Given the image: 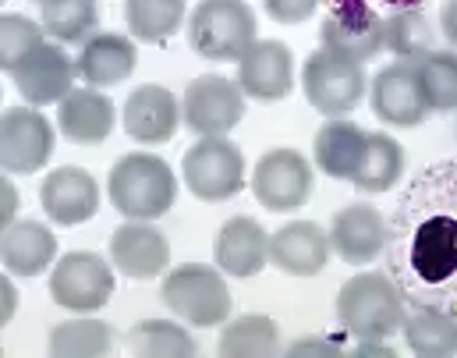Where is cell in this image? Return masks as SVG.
I'll list each match as a JSON object with an SVG mask.
<instances>
[{"instance_id":"30","label":"cell","mask_w":457,"mask_h":358,"mask_svg":"<svg viewBox=\"0 0 457 358\" xmlns=\"http://www.w3.org/2000/svg\"><path fill=\"white\" fill-rule=\"evenodd\" d=\"M433 43H436V29L426 11L408 7V11H394L390 18H383V50L397 54L401 61L426 57Z\"/></svg>"},{"instance_id":"28","label":"cell","mask_w":457,"mask_h":358,"mask_svg":"<svg viewBox=\"0 0 457 358\" xmlns=\"http://www.w3.org/2000/svg\"><path fill=\"white\" fill-rule=\"evenodd\" d=\"M114 348V330L96 320V316H75V320H64L50 330V355H64V358H100L111 355Z\"/></svg>"},{"instance_id":"27","label":"cell","mask_w":457,"mask_h":358,"mask_svg":"<svg viewBox=\"0 0 457 358\" xmlns=\"http://www.w3.org/2000/svg\"><path fill=\"white\" fill-rule=\"evenodd\" d=\"M404 174V149L401 142H394L386 131H369V142H365V153H361V163L351 178V185L365 196H379V192H390Z\"/></svg>"},{"instance_id":"22","label":"cell","mask_w":457,"mask_h":358,"mask_svg":"<svg viewBox=\"0 0 457 358\" xmlns=\"http://www.w3.org/2000/svg\"><path fill=\"white\" fill-rule=\"evenodd\" d=\"M213 255L230 277H255L270 262V235L252 217H230L213 241Z\"/></svg>"},{"instance_id":"25","label":"cell","mask_w":457,"mask_h":358,"mask_svg":"<svg viewBox=\"0 0 457 358\" xmlns=\"http://www.w3.org/2000/svg\"><path fill=\"white\" fill-rule=\"evenodd\" d=\"M0 252H4L7 273H14V277H36V273H43L57 259V238L39 221H14L11 228H4Z\"/></svg>"},{"instance_id":"39","label":"cell","mask_w":457,"mask_h":358,"mask_svg":"<svg viewBox=\"0 0 457 358\" xmlns=\"http://www.w3.org/2000/svg\"><path fill=\"white\" fill-rule=\"evenodd\" d=\"M440 29H444L447 43L457 46V0H447V4H444V11H440Z\"/></svg>"},{"instance_id":"36","label":"cell","mask_w":457,"mask_h":358,"mask_svg":"<svg viewBox=\"0 0 457 358\" xmlns=\"http://www.w3.org/2000/svg\"><path fill=\"white\" fill-rule=\"evenodd\" d=\"M320 4L323 0H262L266 14L273 21H280V25H302V21H309L320 11Z\"/></svg>"},{"instance_id":"41","label":"cell","mask_w":457,"mask_h":358,"mask_svg":"<svg viewBox=\"0 0 457 358\" xmlns=\"http://www.w3.org/2000/svg\"><path fill=\"white\" fill-rule=\"evenodd\" d=\"M351 355H358V358H365V355H383V358H390L394 352L390 348H383V345H376V341H365L361 348H354Z\"/></svg>"},{"instance_id":"9","label":"cell","mask_w":457,"mask_h":358,"mask_svg":"<svg viewBox=\"0 0 457 358\" xmlns=\"http://www.w3.org/2000/svg\"><path fill=\"white\" fill-rule=\"evenodd\" d=\"M312 181H316L312 163L298 149H270L255 163L252 196L270 213H291V210H302L309 203Z\"/></svg>"},{"instance_id":"18","label":"cell","mask_w":457,"mask_h":358,"mask_svg":"<svg viewBox=\"0 0 457 358\" xmlns=\"http://www.w3.org/2000/svg\"><path fill=\"white\" fill-rule=\"evenodd\" d=\"M111 262L131 280H153L170 266V241L149 221H124L111 235Z\"/></svg>"},{"instance_id":"1","label":"cell","mask_w":457,"mask_h":358,"mask_svg":"<svg viewBox=\"0 0 457 358\" xmlns=\"http://www.w3.org/2000/svg\"><path fill=\"white\" fill-rule=\"evenodd\" d=\"M426 188L429 196H422L419 181L411 185L408 199L397 206V241H386L411 298L457 280V171L433 167Z\"/></svg>"},{"instance_id":"32","label":"cell","mask_w":457,"mask_h":358,"mask_svg":"<svg viewBox=\"0 0 457 358\" xmlns=\"http://www.w3.org/2000/svg\"><path fill=\"white\" fill-rule=\"evenodd\" d=\"M128 348L131 355L149 358H192L195 355V341L185 327H178L174 320H142L131 327L128 334Z\"/></svg>"},{"instance_id":"16","label":"cell","mask_w":457,"mask_h":358,"mask_svg":"<svg viewBox=\"0 0 457 358\" xmlns=\"http://www.w3.org/2000/svg\"><path fill=\"white\" fill-rule=\"evenodd\" d=\"M39 203L46 217L61 228H79L96 217L100 210V185L89 171L82 167H57L43 178Z\"/></svg>"},{"instance_id":"33","label":"cell","mask_w":457,"mask_h":358,"mask_svg":"<svg viewBox=\"0 0 457 358\" xmlns=\"http://www.w3.org/2000/svg\"><path fill=\"white\" fill-rule=\"evenodd\" d=\"M415 75L422 82L426 104L436 114L457 111V54L454 50H429L415 61Z\"/></svg>"},{"instance_id":"15","label":"cell","mask_w":457,"mask_h":358,"mask_svg":"<svg viewBox=\"0 0 457 358\" xmlns=\"http://www.w3.org/2000/svg\"><path fill=\"white\" fill-rule=\"evenodd\" d=\"M372 114L394 128H415L433 114L426 104L422 82L415 75V61L386 64L372 79Z\"/></svg>"},{"instance_id":"14","label":"cell","mask_w":457,"mask_h":358,"mask_svg":"<svg viewBox=\"0 0 457 358\" xmlns=\"http://www.w3.org/2000/svg\"><path fill=\"white\" fill-rule=\"evenodd\" d=\"M237 86L259 104L284 100L295 89V57L280 39H255L237 57Z\"/></svg>"},{"instance_id":"19","label":"cell","mask_w":457,"mask_h":358,"mask_svg":"<svg viewBox=\"0 0 457 358\" xmlns=\"http://www.w3.org/2000/svg\"><path fill=\"white\" fill-rule=\"evenodd\" d=\"M386 238H390L386 217L372 203L344 206L341 213L334 217V224H330V245H334V252L341 255L344 262H351V266H365L376 255H383Z\"/></svg>"},{"instance_id":"26","label":"cell","mask_w":457,"mask_h":358,"mask_svg":"<svg viewBox=\"0 0 457 358\" xmlns=\"http://www.w3.org/2000/svg\"><path fill=\"white\" fill-rule=\"evenodd\" d=\"M404 341L419 358H454L457 355V316L451 309L419 302L404 316Z\"/></svg>"},{"instance_id":"12","label":"cell","mask_w":457,"mask_h":358,"mask_svg":"<svg viewBox=\"0 0 457 358\" xmlns=\"http://www.w3.org/2000/svg\"><path fill=\"white\" fill-rule=\"evenodd\" d=\"M7 75H11V82H14V89L21 93L25 104L50 107V104H61L75 89L79 68L64 54V43H43L25 61H18Z\"/></svg>"},{"instance_id":"24","label":"cell","mask_w":457,"mask_h":358,"mask_svg":"<svg viewBox=\"0 0 457 358\" xmlns=\"http://www.w3.org/2000/svg\"><path fill=\"white\" fill-rule=\"evenodd\" d=\"M365 142H369V131L361 124L347 118H330L316 131V167L327 178L351 181L358 163H361Z\"/></svg>"},{"instance_id":"38","label":"cell","mask_w":457,"mask_h":358,"mask_svg":"<svg viewBox=\"0 0 457 358\" xmlns=\"http://www.w3.org/2000/svg\"><path fill=\"white\" fill-rule=\"evenodd\" d=\"M287 355H291V358H305V355H327V358H337V355H341V348H334V345H327L323 337H309V341H302V345H295V348H287Z\"/></svg>"},{"instance_id":"20","label":"cell","mask_w":457,"mask_h":358,"mask_svg":"<svg viewBox=\"0 0 457 358\" xmlns=\"http://www.w3.org/2000/svg\"><path fill=\"white\" fill-rule=\"evenodd\" d=\"M330 235L312 221H291L270 235V262L291 277H316L330 262Z\"/></svg>"},{"instance_id":"4","label":"cell","mask_w":457,"mask_h":358,"mask_svg":"<svg viewBox=\"0 0 457 358\" xmlns=\"http://www.w3.org/2000/svg\"><path fill=\"white\" fill-rule=\"evenodd\" d=\"M163 305L192 327H224L234 312L230 284L206 262H181L160 284Z\"/></svg>"},{"instance_id":"8","label":"cell","mask_w":457,"mask_h":358,"mask_svg":"<svg viewBox=\"0 0 457 358\" xmlns=\"http://www.w3.org/2000/svg\"><path fill=\"white\" fill-rule=\"evenodd\" d=\"M185 185L203 203H224L245 188V156L228 135H206L185 153Z\"/></svg>"},{"instance_id":"17","label":"cell","mask_w":457,"mask_h":358,"mask_svg":"<svg viewBox=\"0 0 457 358\" xmlns=\"http://www.w3.org/2000/svg\"><path fill=\"white\" fill-rule=\"evenodd\" d=\"M181 100L167 89V86H138L120 111V124L135 142L145 146H163L174 138V131L181 128Z\"/></svg>"},{"instance_id":"21","label":"cell","mask_w":457,"mask_h":358,"mask_svg":"<svg viewBox=\"0 0 457 358\" xmlns=\"http://www.w3.org/2000/svg\"><path fill=\"white\" fill-rule=\"evenodd\" d=\"M114 100L107 93H100L96 86H75L57 111V128L68 142L75 146H100L111 138L114 131Z\"/></svg>"},{"instance_id":"2","label":"cell","mask_w":457,"mask_h":358,"mask_svg":"<svg viewBox=\"0 0 457 358\" xmlns=\"http://www.w3.org/2000/svg\"><path fill=\"white\" fill-rule=\"evenodd\" d=\"M408 305L404 291L390 280V273L369 270L354 273L337 295V320L358 341H386L404 327Z\"/></svg>"},{"instance_id":"37","label":"cell","mask_w":457,"mask_h":358,"mask_svg":"<svg viewBox=\"0 0 457 358\" xmlns=\"http://www.w3.org/2000/svg\"><path fill=\"white\" fill-rule=\"evenodd\" d=\"M14 213H18V188H14L11 174H4V181H0V224L11 228Z\"/></svg>"},{"instance_id":"29","label":"cell","mask_w":457,"mask_h":358,"mask_svg":"<svg viewBox=\"0 0 457 358\" xmlns=\"http://www.w3.org/2000/svg\"><path fill=\"white\" fill-rule=\"evenodd\" d=\"M280 352V330L270 316L248 312L224 323L220 334V355L228 358H266Z\"/></svg>"},{"instance_id":"11","label":"cell","mask_w":457,"mask_h":358,"mask_svg":"<svg viewBox=\"0 0 457 358\" xmlns=\"http://www.w3.org/2000/svg\"><path fill=\"white\" fill-rule=\"evenodd\" d=\"M181 114L199 138L230 135V128H237V121L245 118V93L224 75H203L185 89Z\"/></svg>"},{"instance_id":"40","label":"cell","mask_w":457,"mask_h":358,"mask_svg":"<svg viewBox=\"0 0 457 358\" xmlns=\"http://www.w3.org/2000/svg\"><path fill=\"white\" fill-rule=\"evenodd\" d=\"M14 305H18V291H14L11 280H4V287H0V320L4 323L14 320Z\"/></svg>"},{"instance_id":"10","label":"cell","mask_w":457,"mask_h":358,"mask_svg":"<svg viewBox=\"0 0 457 358\" xmlns=\"http://www.w3.org/2000/svg\"><path fill=\"white\" fill-rule=\"evenodd\" d=\"M54 153V124L36 107H7L0 121V167L4 174H36Z\"/></svg>"},{"instance_id":"35","label":"cell","mask_w":457,"mask_h":358,"mask_svg":"<svg viewBox=\"0 0 457 358\" xmlns=\"http://www.w3.org/2000/svg\"><path fill=\"white\" fill-rule=\"evenodd\" d=\"M46 43V29L25 14H4L0 21V61L4 71H11L18 61H25L32 50Z\"/></svg>"},{"instance_id":"7","label":"cell","mask_w":457,"mask_h":358,"mask_svg":"<svg viewBox=\"0 0 457 358\" xmlns=\"http://www.w3.org/2000/svg\"><path fill=\"white\" fill-rule=\"evenodd\" d=\"M114 262L96 252H68L50 273V298L64 312H100L117 287Z\"/></svg>"},{"instance_id":"42","label":"cell","mask_w":457,"mask_h":358,"mask_svg":"<svg viewBox=\"0 0 457 358\" xmlns=\"http://www.w3.org/2000/svg\"><path fill=\"white\" fill-rule=\"evenodd\" d=\"M36 4H39V7H46V4H57V0H36Z\"/></svg>"},{"instance_id":"13","label":"cell","mask_w":457,"mask_h":358,"mask_svg":"<svg viewBox=\"0 0 457 358\" xmlns=\"http://www.w3.org/2000/svg\"><path fill=\"white\" fill-rule=\"evenodd\" d=\"M320 32L327 50L351 57L358 64L372 61L383 50V18L365 0H334Z\"/></svg>"},{"instance_id":"3","label":"cell","mask_w":457,"mask_h":358,"mask_svg":"<svg viewBox=\"0 0 457 358\" xmlns=\"http://www.w3.org/2000/svg\"><path fill=\"white\" fill-rule=\"evenodd\" d=\"M107 192L124 221H156L174 210L178 178L170 163L153 153H124L111 167Z\"/></svg>"},{"instance_id":"34","label":"cell","mask_w":457,"mask_h":358,"mask_svg":"<svg viewBox=\"0 0 457 358\" xmlns=\"http://www.w3.org/2000/svg\"><path fill=\"white\" fill-rule=\"evenodd\" d=\"M96 21H100L96 0H57V4H46L39 18V25L54 43H86L89 36H96L93 32Z\"/></svg>"},{"instance_id":"6","label":"cell","mask_w":457,"mask_h":358,"mask_svg":"<svg viewBox=\"0 0 457 358\" xmlns=\"http://www.w3.org/2000/svg\"><path fill=\"white\" fill-rule=\"evenodd\" d=\"M365 68L351 57H341L327 46L312 50V57L302 68V89L305 100L316 107V114L323 118H344L358 107L361 93H365Z\"/></svg>"},{"instance_id":"31","label":"cell","mask_w":457,"mask_h":358,"mask_svg":"<svg viewBox=\"0 0 457 358\" xmlns=\"http://www.w3.org/2000/svg\"><path fill=\"white\" fill-rule=\"evenodd\" d=\"M124 21L135 39L163 43L185 21V0H124Z\"/></svg>"},{"instance_id":"23","label":"cell","mask_w":457,"mask_h":358,"mask_svg":"<svg viewBox=\"0 0 457 358\" xmlns=\"http://www.w3.org/2000/svg\"><path fill=\"white\" fill-rule=\"evenodd\" d=\"M135 43L120 32H96L82 43L79 57H75V68H79V79L86 86H117L124 82L131 71H135Z\"/></svg>"},{"instance_id":"5","label":"cell","mask_w":457,"mask_h":358,"mask_svg":"<svg viewBox=\"0 0 457 358\" xmlns=\"http://www.w3.org/2000/svg\"><path fill=\"white\" fill-rule=\"evenodd\" d=\"M255 39V11L245 0H199L192 11L188 43L206 61H237Z\"/></svg>"}]
</instances>
